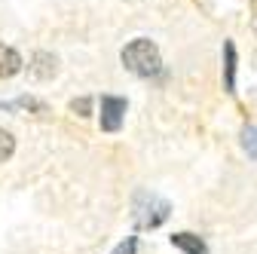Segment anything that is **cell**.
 <instances>
[{"instance_id": "1", "label": "cell", "mask_w": 257, "mask_h": 254, "mask_svg": "<svg viewBox=\"0 0 257 254\" xmlns=\"http://www.w3.org/2000/svg\"><path fill=\"white\" fill-rule=\"evenodd\" d=\"M119 61L125 71H132L135 77H156L163 68V58H159V46L147 37H135L132 43H125L119 52Z\"/></svg>"}, {"instance_id": "2", "label": "cell", "mask_w": 257, "mask_h": 254, "mask_svg": "<svg viewBox=\"0 0 257 254\" xmlns=\"http://www.w3.org/2000/svg\"><path fill=\"white\" fill-rule=\"evenodd\" d=\"M125 116V98L116 95H101V129L104 132H116Z\"/></svg>"}, {"instance_id": "3", "label": "cell", "mask_w": 257, "mask_h": 254, "mask_svg": "<svg viewBox=\"0 0 257 254\" xmlns=\"http://www.w3.org/2000/svg\"><path fill=\"white\" fill-rule=\"evenodd\" d=\"M147 205H138V227H159L169 217V202L156 199V196H144Z\"/></svg>"}, {"instance_id": "4", "label": "cell", "mask_w": 257, "mask_h": 254, "mask_svg": "<svg viewBox=\"0 0 257 254\" xmlns=\"http://www.w3.org/2000/svg\"><path fill=\"white\" fill-rule=\"evenodd\" d=\"M28 74L34 80H52L58 74V58L52 52H34L31 55V65H28Z\"/></svg>"}, {"instance_id": "5", "label": "cell", "mask_w": 257, "mask_h": 254, "mask_svg": "<svg viewBox=\"0 0 257 254\" xmlns=\"http://www.w3.org/2000/svg\"><path fill=\"white\" fill-rule=\"evenodd\" d=\"M22 55L13 49V46H7V43H0V80H10V77H16L19 71H22Z\"/></svg>"}, {"instance_id": "6", "label": "cell", "mask_w": 257, "mask_h": 254, "mask_svg": "<svg viewBox=\"0 0 257 254\" xmlns=\"http://www.w3.org/2000/svg\"><path fill=\"white\" fill-rule=\"evenodd\" d=\"M223 89L236 92V46H233V40L223 43Z\"/></svg>"}, {"instance_id": "7", "label": "cell", "mask_w": 257, "mask_h": 254, "mask_svg": "<svg viewBox=\"0 0 257 254\" xmlns=\"http://www.w3.org/2000/svg\"><path fill=\"white\" fill-rule=\"evenodd\" d=\"M172 242H175L178 248H184L187 254H208V248L202 245V239H199V236H193V233H175Z\"/></svg>"}, {"instance_id": "8", "label": "cell", "mask_w": 257, "mask_h": 254, "mask_svg": "<svg viewBox=\"0 0 257 254\" xmlns=\"http://www.w3.org/2000/svg\"><path fill=\"white\" fill-rule=\"evenodd\" d=\"M0 107H10V110H34V113H46L49 107L37 98H28V95H22L19 101H10V104H0Z\"/></svg>"}, {"instance_id": "9", "label": "cell", "mask_w": 257, "mask_h": 254, "mask_svg": "<svg viewBox=\"0 0 257 254\" xmlns=\"http://www.w3.org/2000/svg\"><path fill=\"white\" fill-rule=\"evenodd\" d=\"M242 147L251 160H257V125H245L242 129Z\"/></svg>"}, {"instance_id": "10", "label": "cell", "mask_w": 257, "mask_h": 254, "mask_svg": "<svg viewBox=\"0 0 257 254\" xmlns=\"http://www.w3.org/2000/svg\"><path fill=\"white\" fill-rule=\"evenodd\" d=\"M13 150H16V138L7 129H0V163H7L13 156Z\"/></svg>"}, {"instance_id": "11", "label": "cell", "mask_w": 257, "mask_h": 254, "mask_svg": "<svg viewBox=\"0 0 257 254\" xmlns=\"http://www.w3.org/2000/svg\"><path fill=\"white\" fill-rule=\"evenodd\" d=\"M71 110H74L77 116H89V113H92V101H89V98H74V101H71Z\"/></svg>"}, {"instance_id": "12", "label": "cell", "mask_w": 257, "mask_h": 254, "mask_svg": "<svg viewBox=\"0 0 257 254\" xmlns=\"http://www.w3.org/2000/svg\"><path fill=\"white\" fill-rule=\"evenodd\" d=\"M116 254H135V242H132V239H128V242H125V245H122V248H119Z\"/></svg>"}]
</instances>
